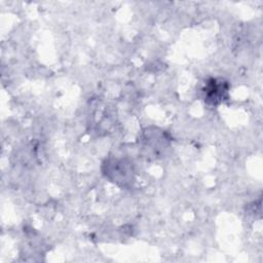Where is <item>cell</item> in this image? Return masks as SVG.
<instances>
[{"mask_svg": "<svg viewBox=\"0 0 263 263\" xmlns=\"http://www.w3.org/2000/svg\"><path fill=\"white\" fill-rule=\"evenodd\" d=\"M105 175L112 181L122 186H126L134 181V171L132 164L123 159H108L104 163Z\"/></svg>", "mask_w": 263, "mask_h": 263, "instance_id": "cell-1", "label": "cell"}, {"mask_svg": "<svg viewBox=\"0 0 263 263\" xmlns=\"http://www.w3.org/2000/svg\"><path fill=\"white\" fill-rule=\"evenodd\" d=\"M228 90V85L226 82L218 79H211L206 82L204 88L205 101L209 104L217 105L223 101L226 97Z\"/></svg>", "mask_w": 263, "mask_h": 263, "instance_id": "cell-2", "label": "cell"}]
</instances>
